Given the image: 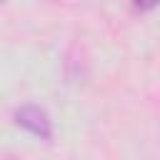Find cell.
<instances>
[{
	"instance_id": "cell-2",
	"label": "cell",
	"mask_w": 160,
	"mask_h": 160,
	"mask_svg": "<svg viewBox=\"0 0 160 160\" xmlns=\"http://www.w3.org/2000/svg\"><path fill=\"white\" fill-rule=\"evenodd\" d=\"M140 10H150V8H155V5H160V0H132Z\"/></svg>"
},
{
	"instance_id": "cell-1",
	"label": "cell",
	"mask_w": 160,
	"mask_h": 160,
	"mask_svg": "<svg viewBox=\"0 0 160 160\" xmlns=\"http://www.w3.org/2000/svg\"><path fill=\"white\" fill-rule=\"evenodd\" d=\"M18 122H20L22 128H28L30 132L40 135V138H50V120H48V115H45L40 108H35V105H28V108L18 110Z\"/></svg>"
}]
</instances>
